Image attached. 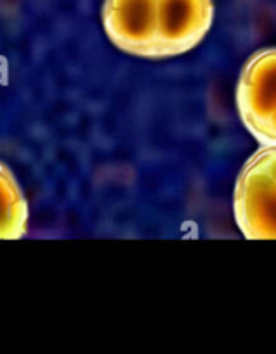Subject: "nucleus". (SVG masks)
<instances>
[{"mask_svg":"<svg viewBox=\"0 0 276 354\" xmlns=\"http://www.w3.org/2000/svg\"><path fill=\"white\" fill-rule=\"evenodd\" d=\"M213 0H157V52L172 57L192 50L213 26Z\"/></svg>","mask_w":276,"mask_h":354,"instance_id":"7ed1b4c3","label":"nucleus"},{"mask_svg":"<svg viewBox=\"0 0 276 354\" xmlns=\"http://www.w3.org/2000/svg\"><path fill=\"white\" fill-rule=\"evenodd\" d=\"M237 109L241 121L257 137L276 111V47L255 52L240 73Z\"/></svg>","mask_w":276,"mask_h":354,"instance_id":"20e7f679","label":"nucleus"},{"mask_svg":"<svg viewBox=\"0 0 276 354\" xmlns=\"http://www.w3.org/2000/svg\"><path fill=\"white\" fill-rule=\"evenodd\" d=\"M252 159H254L255 162H259V165L276 180V145L261 147L254 156H252Z\"/></svg>","mask_w":276,"mask_h":354,"instance_id":"423d86ee","label":"nucleus"},{"mask_svg":"<svg viewBox=\"0 0 276 354\" xmlns=\"http://www.w3.org/2000/svg\"><path fill=\"white\" fill-rule=\"evenodd\" d=\"M28 206L19 183L0 162V241H16L26 234Z\"/></svg>","mask_w":276,"mask_h":354,"instance_id":"39448f33","label":"nucleus"},{"mask_svg":"<svg viewBox=\"0 0 276 354\" xmlns=\"http://www.w3.org/2000/svg\"><path fill=\"white\" fill-rule=\"evenodd\" d=\"M255 140L262 145V147H268V145H276V111L271 118H269L268 123L264 124L261 131L257 133Z\"/></svg>","mask_w":276,"mask_h":354,"instance_id":"0eeeda50","label":"nucleus"},{"mask_svg":"<svg viewBox=\"0 0 276 354\" xmlns=\"http://www.w3.org/2000/svg\"><path fill=\"white\" fill-rule=\"evenodd\" d=\"M102 23L119 50L140 57L157 52V0H106Z\"/></svg>","mask_w":276,"mask_h":354,"instance_id":"f03ea898","label":"nucleus"},{"mask_svg":"<svg viewBox=\"0 0 276 354\" xmlns=\"http://www.w3.org/2000/svg\"><path fill=\"white\" fill-rule=\"evenodd\" d=\"M233 213L248 241H276V180L248 158L235 183Z\"/></svg>","mask_w":276,"mask_h":354,"instance_id":"f257e3e1","label":"nucleus"}]
</instances>
